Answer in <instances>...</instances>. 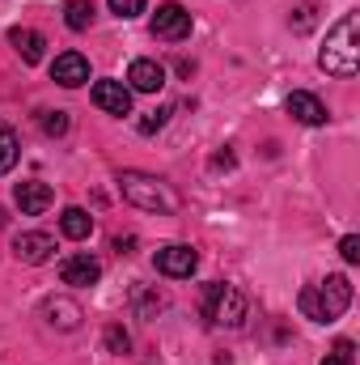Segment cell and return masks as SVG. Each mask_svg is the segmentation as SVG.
Listing matches in <instances>:
<instances>
[{
  "label": "cell",
  "instance_id": "7c38bea8",
  "mask_svg": "<svg viewBox=\"0 0 360 365\" xmlns=\"http://www.w3.org/2000/svg\"><path fill=\"white\" fill-rule=\"evenodd\" d=\"M284 106H288V115H292L297 123H305V128L327 123V106H322L314 93H305V90H292L288 98H284Z\"/></svg>",
  "mask_w": 360,
  "mask_h": 365
},
{
  "label": "cell",
  "instance_id": "5b68a950",
  "mask_svg": "<svg viewBox=\"0 0 360 365\" xmlns=\"http://www.w3.org/2000/svg\"><path fill=\"white\" fill-rule=\"evenodd\" d=\"M153 264H157V272L170 276V280H186V276L199 268V255H195V247H186V242H170V247H162V251L153 255Z\"/></svg>",
  "mask_w": 360,
  "mask_h": 365
},
{
  "label": "cell",
  "instance_id": "5bb4252c",
  "mask_svg": "<svg viewBox=\"0 0 360 365\" xmlns=\"http://www.w3.org/2000/svg\"><path fill=\"white\" fill-rule=\"evenodd\" d=\"M43 314H47V323H51V327H60V331L81 327V306H77V302H68V297H47V302H43Z\"/></svg>",
  "mask_w": 360,
  "mask_h": 365
},
{
  "label": "cell",
  "instance_id": "ba28073f",
  "mask_svg": "<svg viewBox=\"0 0 360 365\" xmlns=\"http://www.w3.org/2000/svg\"><path fill=\"white\" fill-rule=\"evenodd\" d=\"M13 255H17L21 264L38 268V264H47V259L55 255V242H51V234L30 230V234H17V238H13Z\"/></svg>",
  "mask_w": 360,
  "mask_h": 365
},
{
  "label": "cell",
  "instance_id": "9c48e42d",
  "mask_svg": "<svg viewBox=\"0 0 360 365\" xmlns=\"http://www.w3.org/2000/svg\"><path fill=\"white\" fill-rule=\"evenodd\" d=\"M51 77H55L64 90H77V86H85V81H90V60H85L81 51H64V56H55Z\"/></svg>",
  "mask_w": 360,
  "mask_h": 365
},
{
  "label": "cell",
  "instance_id": "9a60e30c",
  "mask_svg": "<svg viewBox=\"0 0 360 365\" xmlns=\"http://www.w3.org/2000/svg\"><path fill=\"white\" fill-rule=\"evenodd\" d=\"M9 43L17 47V56H21L26 64H38V60H43V47H47V38H43L38 30H30V26H13V30H9Z\"/></svg>",
  "mask_w": 360,
  "mask_h": 365
},
{
  "label": "cell",
  "instance_id": "d4e9b609",
  "mask_svg": "<svg viewBox=\"0 0 360 365\" xmlns=\"http://www.w3.org/2000/svg\"><path fill=\"white\" fill-rule=\"evenodd\" d=\"M292 26H297V30H309V26H314V4H301V9H297V21H292Z\"/></svg>",
  "mask_w": 360,
  "mask_h": 365
},
{
  "label": "cell",
  "instance_id": "ffe728a7",
  "mask_svg": "<svg viewBox=\"0 0 360 365\" xmlns=\"http://www.w3.org/2000/svg\"><path fill=\"white\" fill-rule=\"evenodd\" d=\"M43 132L47 136H64L68 132V110H47L43 115Z\"/></svg>",
  "mask_w": 360,
  "mask_h": 365
},
{
  "label": "cell",
  "instance_id": "8992f818",
  "mask_svg": "<svg viewBox=\"0 0 360 365\" xmlns=\"http://www.w3.org/2000/svg\"><path fill=\"white\" fill-rule=\"evenodd\" d=\"M191 34V13L182 9V4H162L157 13H153V38H166V43H182Z\"/></svg>",
  "mask_w": 360,
  "mask_h": 365
},
{
  "label": "cell",
  "instance_id": "d6986e66",
  "mask_svg": "<svg viewBox=\"0 0 360 365\" xmlns=\"http://www.w3.org/2000/svg\"><path fill=\"white\" fill-rule=\"evenodd\" d=\"M102 340H106V353H127V349H132V336H127V331H123L119 323H110Z\"/></svg>",
  "mask_w": 360,
  "mask_h": 365
},
{
  "label": "cell",
  "instance_id": "cb8c5ba5",
  "mask_svg": "<svg viewBox=\"0 0 360 365\" xmlns=\"http://www.w3.org/2000/svg\"><path fill=\"white\" fill-rule=\"evenodd\" d=\"M339 255H344L348 264H360V238H356V234H348V238L339 242Z\"/></svg>",
  "mask_w": 360,
  "mask_h": 365
},
{
  "label": "cell",
  "instance_id": "7a4b0ae2",
  "mask_svg": "<svg viewBox=\"0 0 360 365\" xmlns=\"http://www.w3.org/2000/svg\"><path fill=\"white\" fill-rule=\"evenodd\" d=\"M297 306H301V314H305V319H314V323H335V319L352 306V284H348V276L331 272L322 284L301 289Z\"/></svg>",
  "mask_w": 360,
  "mask_h": 365
},
{
  "label": "cell",
  "instance_id": "52a82bcc",
  "mask_svg": "<svg viewBox=\"0 0 360 365\" xmlns=\"http://www.w3.org/2000/svg\"><path fill=\"white\" fill-rule=\"evenodd\" d=\"M51 200H55V191H51L43 179H26V182H17V187H13V204H17L26 217L47 212V208H51Z\"/></svg>",
  "mask_w": 360,
  "mask_h": 365
},
{
  "label": "cell",
  "instance_id": "44dd1931",
  "mask_svg": "<svg viewBox=\"0 0 360 365\" xmlns=\"http://www.w3.org/2000/svg\"><path fill=\"white\" fill-rule=\"evenodd\" d=\"M106 4H110V13H115V17H140L149 0H106Z\"/></svg>",
  "mask_w": 360,
  "mask_h": 365
},
{
  "label": "cell",
  "instance_id": "603a6c76",
  "mask_svg": "<svg viewBox=\"0 0 360 365\" xmlns=\"http://www.w3.org/2000/svg\"><path fill=\"white\" fill-rule=\"evenodd\" d=\"M166 119H170V110H166V106H157V110H149V115L140 119V132H144V136H153V132H157Z\"/></svg>",
  "mask_w": 360,
  "mask_h": 365
},
{
  "label": "cell",
  "instance_id": "2e32d148",
  "mask_svg": "<svg viewBox=\"0 0 360 365\" xmlns=\"http://www.w3.org/2000/svg\"><path fill=\"white\" fill-rule=\"evenodd\" d=\"M60 230H64V238L81 242V238H90V234H93V217L85 212V208H64V217H60Z\"/></svg>",
  "mask_w": 360,
  "mask_h": 365
},
{
  "label": "cell",
  "instance_id": "6da1fadb",
  "mask_svg": "<svg viewBox=\"0 0 360 365\" xmlns=\"http://www.w3.org/2000/svg\"><path fill=\"white\" fill-rule=\"evenodd\" d=\"M318 64L322 73L331 77H356L360 73V17L348 13L331 34H327V47L318 51Z\"/></svg>",
  "mask_w": 360,
  "mask_h": 365
},
{
  "label": "cell",
  "instance_id": "484cf974",
  "mask_svg": "<svg viewBox=\"0 0 360 365\" xmlns=\"http://www.w3.org/2000/svg\"><path fill=\"white\" fill-rule=\"evenodd\" d=\"M212 166H216V170H229V166H233V153H229V149H225V153H216V158H212Z\"/></svg>",
  "mask_w": 360,
  "mask_h": 365
},
{
  "label": "cell",
  "instance_id": "ac0fdd59",
  "mask_svg": "<svg viewBox=\"0 0 360 365\" xmlns=\"http://www.w3.org/2000/svg\"><path fill=\"white\" fill-rule=\"evenodd\" d=\"M17 153H21V149H17V136H13L9 128H0V175H9V170L17 166Z\"/></svg>",
  "mask_w": 360,
  "mask_h": 365
},
{
  "label": "cell",
  "instance_id": "4fadbf2b",
  "mask_svg": "<svg viewBox=\"0 0 360 365\" xmlns=\"http://www.w3.org/2000/svg\"><path fill=\"white\" fill-rule=\"evenodd\" d=\"M127 81H132V90L136 93H157L162 86H166V68H162L157 60H132Z\"/></svg>",
  "mask_w": 360,
  "mask_h": 365
},
{
  "label": "cell",
  "instance_id": "3957f363",
  "mask_svg": "<svg viewBox=\"0 0 360 365\" xmlns=\"http://www.w3.org/2000/svg\"><path fill=\"white\" fill-rule=\"evenodd\" d=\"M119 191L127 204L144 208V212H179V195L174 187L157 175H144V170H123L119 175Z\"/></svg>",
  "mask_w": 360,
  "mask_h": 365
},
{
  "label": "cell",
  "instance_id": "8fae6325",
  "mask_svg": "<svg viewBox=\"0 0 360 365\" xmlns=\"http://www.w3.org/2000/svg\"><path fill=\"white\" fill-rule=\"evenodd\" d=\"M60 280L64 284H77V289H90L102 280V264L93 259V255H68L64 264H60Z\"/></svg>",
  "mask_w": 360,
  "mask_h": 365
},
{
  "label": "cell",
  "instance_id": "7402d4cb",
  "mask_svg": "<svg viewBox=\"0 0 360 365\" xmlns=\"http://www.w3.org/2000/svg\"><path fill=\"white\" fill-rule=\"evenodd\" d=\"M322 365H352V340H335Z\"/></svg>",
  "mask_w": 360,
  "mask_h": 365
},
{
  "label": "cell",
  "instance_id": "30bf717a",
  "mask_svg": "<svg viewBox=\"0 0 360 365\" xmlns=\"http://www.w3.org/2000/svg\"><path fill=\"white\" fill-rule=\"evenodd\" d=\"M93 106L106 115H132V90L123 81H97L93 86Z\"/></svg>",
  "mask_w": 360,
  "mask_h": 365
},
{
  "label": "cell",
  "instance_id": "277c9868",
  "mask_svg": "<svg viewBox=\"0 0 360 365\" xmlns=\"http://www.w3.org/2000/svg\"><path fill=\"white\" fill-rule=\"evenodd\" d=\"M203 319H208L212 327H242V319H246V297H242L233 284L212 280V284H203Z\"/></svg>",
  "mask_w": 360,
  "mask_h": 365
},
{
  "label": "cell",
  "instance_id": "e0dca14e",
  "mask_svg": "<svg viewBox=\"0 0 360 365\" xmlns=\"http://www.w3.org/2000/svg\"><path fill=\"white\" fill-rule=\"evenodd\" d=\"M64 21H68V30H90L93 0H64Z\"/></svg>",
  "mask_w": 360,
  "mask_h": 365
}]
</instances>
